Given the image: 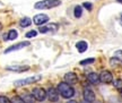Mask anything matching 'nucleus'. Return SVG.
<instances>
[{"instance_id":"25","label":"nucleus","mask_w":122,"mask_h":103,"mask_svg":"<svg viewBox=\"0 0 122 103\" xmlns=\"http://www.w3.org/2000/svg\"><path fill=\"white\" fill-rule=\"evenodd\" d=\"M83 6L85 7L86 9H88V10H92V8H93V5L91 4V2H84Z\"/></svg>"},{"instance_id":"26","label":"nucleus","mask_w":122,"mask_h":103,"mask_svg":"<svg viewBox=\"0 0 122 103\" xmlns=\"http://www.w3.org/2000/svg\"><path fill=\"white\" fill-rule=\"evenodd\" d=\"M67 103H77L76 101H74V100H71V101H69V102H67Z\"/></svg>"},{"instance_id":"27","label":"nucleus","mask_w":122,"mask_h":103,"mask_svg":"<svg viewBox=\"0 0 122 103\" xmlns=\"http://www.w3.org/2000/svg\"><path fill=\"white\" fill-rule=\"evenodd\" d=\"M118 2H120V4H122V0H118Z\"/></svg>"},{"instance_id":"8","label":"nucleus","mask_w":122,"mask_h":103,"mask_svg":"<svg viewBox=\"0 0 122 103\" xmlns=\"http://www.w3.org/2000/svg\"><path fill=\"white\" fill-rule=\"evenodd\" d=\"M78 81V77H77V75L72 71H69V73H67L65 75V82L68 83L69 85H72V84H76Z\"/></svg>"},{"instance_id":"15","label":"nucleus","mask_w":122,"mask_h":103,"mask_svg":"<svg viewBox=\"0 0 122 103\" xmlns=\"http://www.w3.org/2000/svg\"><path fill=\"white\" fill-rule=\"evenodd\" d=\"M17 36H18L17 31L10 30L8 32V34L5 35V40H15V39H17Z\"/></svg>"},{"instance_id":"1","label":"nucleus","mask_w":122,"mask_h":103,"mask_svg":"<svg viewBox=\"0 0 122 103\" xmlns=\"http://www.w3.org/2000/svg\"><path fill=\"white\" fill-rule=\"evenodd\" d=\"M58 92L59 94H61V96H63L65 99H70L75 95V90L71 86L66 82H62L59 84L58 86Z\"/></svg>"},{"instance_id":"14","label":"nucleus","mask_w":122,"mask_h":103,"mask_svg":"<svg viewBox=\"0 0 122 103\" xmlns=\"http://www.w3.org/2000/svg\"><path fill=\"white\" fill-rule=\"evenodd\" d=\"M88 81L91 83H93V84H97V83H100V75H97L96 73H91L88 74Z\"/></svg>"},{"instance_id":"11","label":"nucleus","mask_w":122,"mask_h":103,"mask_svg":"<svg viewBox=\"0 0 122 103\" xmlns=\"http://www.w3.org/2000/svg\"><path fill=\"white\" fill-rule=\"evenodd\" d=\"M28 69H30L28 66H20V65H15V66H8L7 67V70L15 71V73H23V71H26Z\"/></svg>"},{"instance_id":"6","label":"nucleus","mask_w":122,"mask_h":103,"mask_svg":"<svg viewBox=\"0 0 122 103\" xmlns=\"http://www.w3.org/2000/svg\"><path fill=\"white\" fill-rule=\"evenodd\" d=\"M113 81V76H112V74L107 71V70H104V71H102L100 75V82L104 83V84H110V83H112Z\"/></svg>"},{"instance_id":"2","label":"nucleus","mask_w":122,"mask_h":103,"mask_svg":"<svg viewBox=\"0 0 122 103\" xmlns=\"http://www.w3.org/2000/svg\"><path fill=\"white\" fill-rule=\"evenodd\" d=\"M61 5L60 0H42L35 4V9H51Z\"/></svg>"},{"instance_id":"17","label":"nucleus","mask_w":122,"mask_h":103,"mask_svg":"<svg viewBox=\"0 0 122 103\" xmlns=\"http://www.w3.org/2000/svg\"><path fill=\"white\" fill-rule=\"evenodd\" d=\"M19 24H20L22 27H27V26H30V24H32V21H30V18H28V17H24L20 19Z\"/></svg>"},{"instance_id":"24","label":"nucleus","mask_w":122,"mask_h":103,"mask_svg":"<svg viewBox=\"0 0 122 103\" xmlns=\"http://www.w3.org/2000/svg\"><path fill=\"white\" fill-rule=\"evenodd\" d=\"M114 86L119 88V90H122V81L121 79H118V81H115L114 82Z\"/></svg>"},{"instance_id":"12","label":"nucleus","mask_w":122,"mask_h":103,"mask_svg":"<svg viewBox=\"0 0 122 103\" xmlns=\"http://www.w3.org/2000/svg\"><path fill=\"white\" fill-rule=\"evenodd\" d=\"M58 30V25L57 24H49L46 26H42V27H40V32L41 33H48V32H56Z\"/></svg>"},{"instance_id":"5","label":"nucleus","mask_w":122,"mask_h":103,"mask_svg":"<svg viewBox=\"0 0 122 103\" xmlns=\"http://www.w3.org/2000/svg\"><path fill=\"white\" fill-rule=\"evenodd\" d=\"M46 96L48 99L51 101V102H57L59 100V92L58 90H56L54 87H50L48 91H46Z\"/></svg>"},{"instance_id":"7","label":"nucleus","mask_w":122,"mask_h":103,"mask_svg":"<svg viewBox=\"0 0 122 103\" xmlns=\"http://www.w3.org/2000/svg\"><path fill=\"white\" fill-rule=\"evenodd\" d=\"M84 100L87 103H93L95 100V94L91 88H85L84 91Z\"/></svg>"},{"instance_id":"18","label":"nucleus","mask_w":122,"mask_h":103,"mask_svg":"<svg viewBox=\"0 0 122 103\" xmlns=\"http://www.w3.org/2000/svg\"><path fill=\"white\" fill-rule=\"evenodd\" d=\"M74 15L76 18L81 17V15H83V8H81V6H76V7H75Z\"/></svg>"},{"instance_id":"23","label":"nucleus","mask_w":122,"mask_h":103,"mask_svg":"<svg viewBox=\"0 0 122 103\" xmlns=\"http://www.w3.org/2000/svg\"><path fill=\"white\" fill-rule=\"evenodd\" d=\"M0 103H11V102H10V100H9L7 96L0 95Z\"/></svg>"},{"instance_id":"10","label":"nucleus","mask_w":122,"mask_h":103,"mask_svg":"<svg viewBox=\"0 0 122 103\" xmlns=\"http://www.w3.org/2000/svg\"><path fill=\"white\" fill-rule=\"evenodd\" d=\"M27 45H30V42H20V43H17V44L11 45V47H9L8 49H6L5 53H9V52H13V51H17V50H20V49L27 47Z\"/></svg>"},{"instance_id":"13","label":"nucleus","mask_w":122,"mask_h":103,"mask_svg":"<svg viewBox=\"0 0 122 103\" xmlns=\"http://www.w3.org/2000/svg\"><path fill=\"white\" fill-rule=\"evenodd\" d=\"M76 48H77L78 52L83 53V52H85L86 50H87L88 44H87V42H85V41H79V42L76 44Z\"/></svg>"},{"instance_id":"16","label":"nucleus","mask_w":122,"mask_h":103,"mask_svg":"<svg viewBox=\"0 0 122 103\" xmlns=\"http://www.w3.org/2000/svg\"><path fill=\"white\" fill-rule=\"evenodd\" d=\"M22 99L24 100L25 103H34L35 102V98L33 96V94H24L22 96Z\"/></svg>"},{"instance_id":"21","label":"nucleus","mask_w":122,"mask_h":103,"mask_svg":"<svg viewBox=\"0 0 122 103\" xmlns=\"http://www.w3.org/2000/svg\"><path fill=\"white\" fill-rule=\"evenodd\" d=\"M95 61L94 58H89V59H85V60H81L79 64L81 65V66H86V65H89V64H93Z\"/></svg>"},{"instance_id":"28","label":"nucleus","mask_w":122,"mask_h":103,"mask_svg":"<svg viewBox=\"0 0 122 103\" xmlns=\"http://www.w3.org/2000/svg\"><path fill=\"white\" fill-rule=\"evenodd\" d=\"M1 28H2V25H1V23H0V30H1Z\"/></svg>"},{"instance_id":"20","label":"nucleus","mask_w":122,"mask_h":103,"mask_svg":"<svg viewBox=\"0 0 122 103\" xmlns=\"http://www.w3.org/2000/svg\"><path fill=\"white\" fill-rule=\"evenodd\" d=\"M10 102H11V103H25V102H24V100L22 99V96H18V95L14 96L13 99L10 100Z\"/></svg>"},{"instance_id":"22","label":"nucleus","mask_w":122,"mask_h":103,"mask_svg":"<svg viewBox=\"0 0 122 103\" xmlns=\"http://www.w3.org/2000/svg\"><path fill=\"white\" fill-rule=\"evenodd\" d=\"M36 34H37V32H36V31H30V32H27L26 33V38H28V39L34 38V36H36Z\"/></svg>"},{"instance_id":"9","label":"nucleus","mask_w":122,"mask_h":103,"mask_svg":"<svg viewBox=\"0 0 122 103\" xmlns=\"http://www.w3.org/2000/svg\"><path fill=\"white\" fill-rule=\"evenodd\" d=\"M33 21H34V23L36 25H43V24H45L49 21V17L48 15H45V14H39V15L34 16Z\"/></svg>"},{"instance_id":"19","label":"nucleus","mask_w":122,"mask_h":103,"mask_svg":"<svg viewBox=\"0 0 122 103\" xmlns=\"http://www.w3.org/2000/svg\"><path fill=\"white\" fill-rule=\"evenodd\" d=\"M114 59L118 60L119 62H122V50H118L114 52Z\"/></svg>"},{"instance_id":"3","label":"nucleus","mask_w":122,"mask_h":103,"mask_svg":"<svg viewBox=\"0 0 122 103\" xmlns=\"http://www.w3.org/2000/svg\"><path fill=\"white\" fill-rule=\"evenodd\" d=\"M42 78V76H32V77H27V78H24V79H20V81H17L15 82V86H25V85H28V84H33L35 82H39L40 79Z\"/></svg>"},{"instance_id":"4","label":"nucleus","mask_w":122,"mask_h":103,"mask_svg":"<svg viewBox=\"0 0 122 103\" xmlns=\"http://www.w3.org/2000/svg\"><path fill=\"white\" fill-rule=\"evenodd\" d=\"M32 94L33 96L35 98L36 101H40V102H42L44 100L46 99V91H44L43 88H41V87H36L34 90L32 91Z\"/></svg>"}]
</instances>
